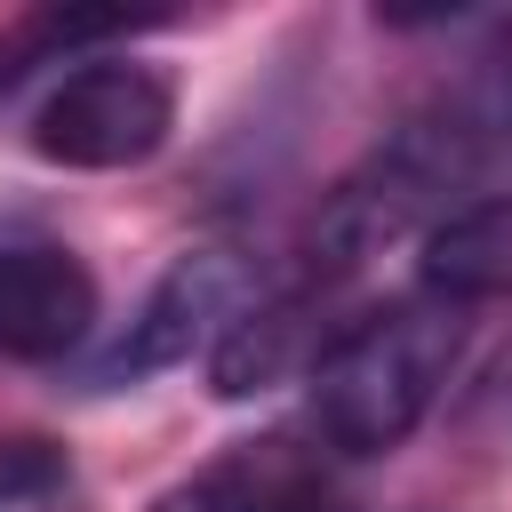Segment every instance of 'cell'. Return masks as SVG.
<instances>
[{
    "instance_id": "ba28073f",
    "label": "cell",
    "mask_w": 512,
    "mask_h": 512,
    "mask_svg": "<svg viewBox=\"0 0 512 512\" xmlns=\"http://www.w3.org/2000/svg\"><path fill=\"white\" fill-rule=\"evenodd\" d=\"M296 480H304V464H288V440H248V448H224L216 464H200L192 480L160 488L152 512H272Z\"/></svg>"
},
{
    "instance_id": "8992f818",
    "label": "cell",
    "mask_w": 512,
    "mask_h": 512,
    "mask_svg": "<svg viewBox=\"0 0 512 512\" xmlns=\"http://www.w3.org/2000/svg\"><path fill=\"white\" fill-rule=\"evenodd\" d=\"M416 280L432 304H480V296H504L512 288V192H488V200H456L432 232H424V256H416Z\"/></svg>"
},
{
    "instance_id": "277c9868",
    "label": "cell",
    "mask_w": 512,
    "mask_h": 512,
    "mask_svg": "<svg viewBox=\"0 0 512 512\" xmlns=\"http://www.w3.org/2000/svg\"><path fill=\"white\" fill-rule=\"evenodd\" d=\"M248 312V264L232 248H192L176 256L152 296L136 304V320L88 360V384L96 392H120V384H144L160 368H184L192 352H216V336Z\"/></svg>"
},
{
    "instance_id": "52a82bcc",
    "label": "cell",
    "mask_w": 512,
    "mask_h": 512,
    "mask_svg": "<svg viewBox=\"0 0 512 512\" xmlns=\"http://www.w3.org/2000/svg\"><path fill=\"white\" fill-rule=\"evenodd\" d=\"M312 304H320L312 280L288 288V296H272V304H248L216 336V352H208V392L216 400H256L288 368H304V352H312Z\"/></svg>"
},
{
    "instance_id": "7a4b0ae2",
    "label": "cell",
    "mask_w": 512,
    "mask_h": 512,
    "mask_svg": "<svg viewBox=\"0 0 512 512\" xmlns=\"http://www.w3.org/2000/svg\"><path fill=\"white\" fill-rule=\"evenodd\" d=\"M488 144H496V128H488V112H472V104L432 112V120H408L392 144H376V152L320 200V216H312V288L360 272V264L384 256L392 240H408L416 224L432 232V224L456 208V192L480 176Z\"/></svg>"
},
{
    "instance_id": "6da1fadb",
    "label": "cell",
    "mask_w": 512,
    "mask_h": 512,
    "mask_svg": "<svg viewBox=\"0 0 512 512\" xmlns=\"http://www.w3.org/2000/svg\"><path fill=\"white\" fill-rule=\"evenodd\" d=\"M464 352V312L408 296L344 328L312 360V432L336 456H392L448 392V368Z\"/></svg>"
},
{
    "instance_id": "5b68a950",
    "label": "cell",
    "mask_w": 512,
    "mask_h": 512,
    "mask_svg": "<svg viewBox=\"0 0 512 512\" xmlns=\"http://www.w3.org/2000/svg\"><path fill=\"white\" fill-rule=\"evenodd\" d=\"M96 336V272L56 240L0 248V360H64Z\"/></svg>"
},
{
    "instance_id": "30bf717a",
    "label": "cell",
    "mask_w": 512,
    "mask_h": 512,
    "mask_svg": "<svg viewBox=\"0 0 512 512\" xmlns=\"http://www.w3.org/2000/svg\"><path fill=\"white\" fill-rule=\"evenodd\" d=\"M272 512H344V504H336V496H328V488H320V480L304 472V480H296V488H288V496H280Z\"/></svg>"
},
{
    "instance_id": "9c48e42d",
    "label": "cell",
    "mask_w": 512,
    "mask_h": 512,
    "mask_svg": "<svg viewBox=\"0 0 512 512\" xmlns=\"http://www.w3.org/2000/svg\"><path fill=\"white\" fill-rule=\"evenodd\" d=\"M64 480H72L64 440H48V432H0V512H32V504L64 496Z\"/></svg>"
},
{
    "instance_id": "3957f363",
    "label": "cell",
    "mask_w": 512,
    "mask_h": 512,
    "mask_svg": "<svg viewBox=\"0 0 512 512\" xmlns=\"http://www.w3.org/2000/svg\"><path fill=\"white\" fill-rule=\"evenodd\" d=\"M176 128V88L168 72L136 64V56H88L80 72H64L24 144L48 160V168H80V176H112V168H144Z\"/></svg>"
}]
</instances>
